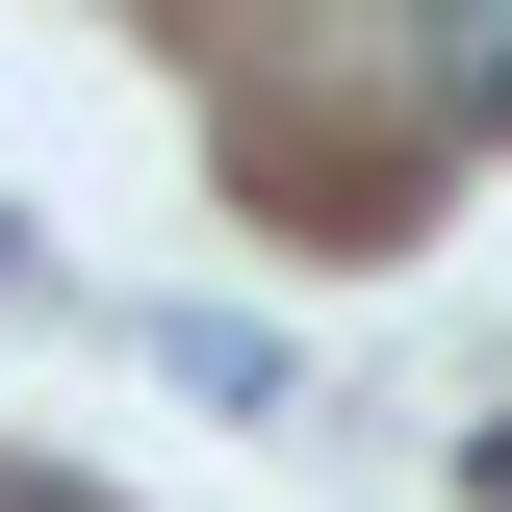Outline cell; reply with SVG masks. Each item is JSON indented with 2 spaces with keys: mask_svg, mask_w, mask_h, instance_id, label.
Wrapping results in <instances>:
<instances>
[{
  "mask_svg": "<svg viewBox=\"0 0 512 512\" xmlns=\"http://www.w3.org/2000/svg\"><path fill=\"white\" fill-rule=\"evenodd\" d=\"M0 512H52V487H0Z\"/></svg>",
  "mask_w": 512,
  "mask_h": 512,
  "instance_id": "1",
  "label": "cell"
}]
</instances>
